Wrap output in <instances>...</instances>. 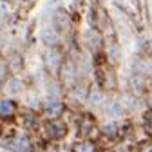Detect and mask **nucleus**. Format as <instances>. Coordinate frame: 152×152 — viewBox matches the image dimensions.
<instances>
[{
    "mask_svg": "<svg viewBox=\"0 0 152 152\" xmlns=\"http://www.w3.org/2000/svg\"><path fill=\"white\" fill-rule=\"evenodd\" d=\"M6 89H9V92H18V91H22V83L18 80H11Z\"/></svg>",
    "mask_w": 152,
    "mask_h": 152,
    "instance_id": "f257e3e1",
    "label": "nucleus"
},
{
    "mask_svg": "<svg viewBox=\"0 0 152 152\" xmlns=\"http://www.w3.org/2000/svg\"><path fill=\"white\" fill-rule=\"evenodd\" d=\"M11 109H13V107H11L9 102H6V100L0 102V114H7V112H11Z\"/></svg>",
    "mask_w": 152,
    "mask_h": 152,
    "instance_id": "f03ea898",
    "label": "nucleus"
},
{
    "mask_svg": "<svg viewBox=\"0 0 152 152\" xmlns=\"http://www.w3.org/2000/svg\"><path fill=\"white\" fill-rule=\"evenodd\" d=\"M89 148H91V147H87V145H83V147H82V150H80V152H92V150H89Z\"/></svg>",
    "mask_w": 152,
    "mask_h": 152,
    "instance_id": "7ed1b4c3",
    "label": "nucleus"
},
{
    "mask_svg": "<svg viewBox=\"0 0 152 152\" xmlns=\"http://www.w3.org/2000/svg\"><path fill=\"white\" fill-rule=\"evenodd\" d=\"M4 71H6V65H4V64H0V76L4 74Z\"/></svg>",
    "mask_w": 152,
    "mask_h": 152,
    "instance_id": "20e7f679",
    "label": "nucleus"
}]
</instances>
